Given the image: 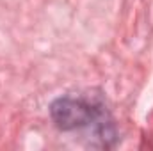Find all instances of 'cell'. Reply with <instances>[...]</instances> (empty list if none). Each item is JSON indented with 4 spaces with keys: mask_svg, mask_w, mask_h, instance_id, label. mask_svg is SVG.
I'll return each instance as SVG.
<instances>
[{
    "mask_svg": "<svg viewBox=\"0 0 153 151\" xmlns=\"http://www.w3.org/2000/svg\"><path fill=\"white\" fill-rule=\"evenodd\" d=\"M52 119L61 130H78L89 124H98L105 128L103 107L82 96H62L52 105Z\"/></svg>",
    "mask_w": 153,
    "mask_h": 151,
    "instance_id": "6da1fadb",
    "label": "cell"
}]
</instances>
